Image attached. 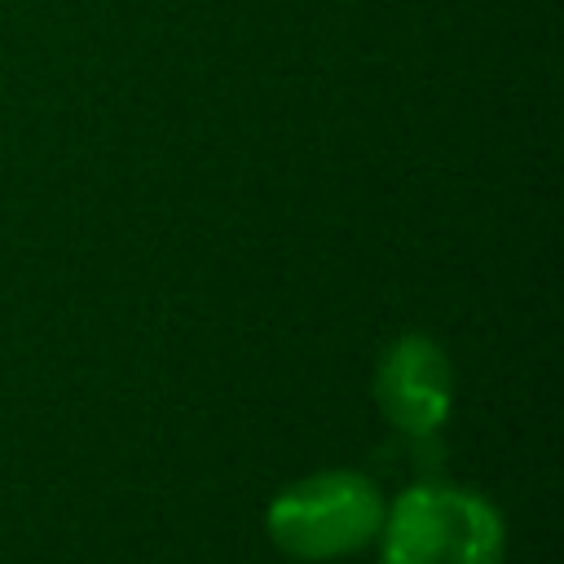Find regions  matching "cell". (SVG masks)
I'll use <instances>...</instances> for the list:
<instances>
[{
  "instance_id": "obj_1",
  "label": "cell",
  "mask_w": 564,
  "mask_h": 564,
  "mask_svg": "<svg viewBox=\"0 0 564 564\" xmlns=\"http://www.w3.org/2000/svg\"><path fill=\"white\" fill-rule=\"evenodd\" d=\"M383 564H498V511L454 485H414L383 511Z\"/></svg>"
},
{
  "instance_id": "obj_2",
  "label": "cell",
  "mask_w": 564,
  "mask_h": 564,
  "mask_svg": "<svg viewBox=\"0 0 564 564\" xmlns=\"http://www.w3.org/2000/svg\"><path fill=\"white\" fill-rule=\"evenodd\" d=\"M383 494L361 471H317L269 507V538L300 560H330L370 542L383 524Z\"/></svg>"
},
{
  "instance_id": "obj_3",
  "label": "cell",
  "mask_w": 564,
  "mask_h": 564,
  "mask_svg": "<svg viewBox=\"0 0 564 564\" xmlns=\"http://www.w3.org/2000/svg\"><path fill=\"white\" fill-rule=\"evenodd\" d=\"M375 397L388 423H397L414 441H427L445 423L449 401H454V370H449L445 348L427 335L397 339L379 361Z\"/></svg>"
}]
</instances>
